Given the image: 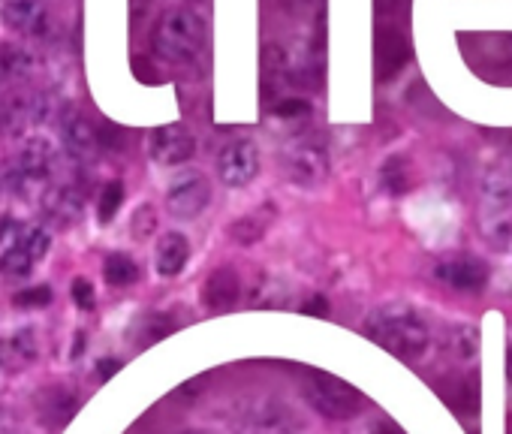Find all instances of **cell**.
Wrapping results in <instances>:
<instances>
[{"label":"cell","mask_w":512,"mask_h":434,"mask_svg":"<svg viewBox=\"0 0 512 434\" xmlns=\"http://www.w3.org/2000/svg\"><path fill=\"white\" fill-rule=\"evenodd\" d=\"M365 332L392 356L398 359H419L428 350V326L422 323V317L413 308H401V305H389V308H377L368 320H365Z\"/></svg>","instance_id":"obj_1"},{"label":"cell","mask_w":512,"mask_h":434,"mask_svg":"<svg viewBox=\"0 0 512 434\" xmlns=\"http://www.w3.org/2000/svg\"><path fill=\"white\" fill-rule=\"evenodd\" d=\"M208 28L190 10H169L154 28V52L169 64H190L205 52Z\"/></svg>","instance_id":"obj_2"},{"label":"cell","mask_w":512,"mask_h":434,"mask_svg":"<svg viewBox=\"0 0 512 434\" xmlns=\"http://www.w3.org/2000/svg\"><path fill=\"white\" fill-rule=\"evenodd\" d=\"M302 395L320 416L338 419V422L356 419L365 410V401L353 386H347L344 380H338L332 374H320V371L308 374V380L302 383Z\"/></svg>","instance_id":"obj_3"},{"label":"cell","mask_w":512,"mask_h":434,"mask_svg":"<svg viewBox=\"0 0 512 434\" xmlns=\"http://www.w3.org/2000/svg\"><path fill=\"white\" fill-rule=\"evenodd\" d=\"M287 175L302 187H317L329 178V154L317 139H296L284 151Z\"/></svg>","instance_id":"obj_4"},{"label":"cell","mask_w":512,"mask_h":434,"mask_svg":"<svg viewBox=\"0 0 512 434\" xmlns=\"http://www.w3.org/2000/svg\"><path fill=\"white\" fill-rule=\"evenodd\" d=\"M208 199H211V184L202 172H181L166 190V208L172 211V217H181V221L202 214Z\"/></svg>","instance_id":"obj_5"},{"label":"cell","mask_w":512,"mask_h":434,"mask_svg":"<svg viewBox=\"0 0 512 434\" xmlns=\"http://www.w3.org/2000/svg\"><path fill=\"white\" fill-rule=\"evenodd\" d=\"M217 172H220L223 184L247 187L256 178V172H260V151H256V145L250 139H235L220 151Z\"/></svg>","instance_id":"obj_6"},{"label":"cell","mask_w":512,"mask_h":434,"mask_svg":"<svg viewBox=\"0 0 512 434\" xmlns=\"http://www.w3.org/2000/svg\"><path fill=\"white\" fill-rule=\"evenodd\" d=\"M434 272L446 287H452L458 293H479L488 284V266L479 257H470V254L446 257V260L437 263Z\"/></svg>","instance_id":"obj_7"},{"label":"cell","mask_w":512,"mask_h":434,"mask_svg":"<svg viewBox=\"0 0 512 434\" xmlns=\"http://www.w3.org/2000/svg\"><path fill=\"white\" fill-rule=\"evenodd\" d=\"M196 154V136L184 124H166L151 133V157L160 166H181Z\"/></svg>","instance_id":"obj_8"},{"label":"cell","mask_w":512,"mask_h":434,"mask_svg":"<svg viewBox=\"0 0 512 434\" xmlns=\"http://www.w3.org/2000/svg\"><path fill=\"white\" fill-rule=\"evenodd\" d=\"M374 55H377V76L380 82L395 79L407 64H410V40L398 25H383L377 31V43H374Z\"/></svg>","instance_id":"obj_9"},{"label":"cell","mask_w":512,"mask_h":434,"mask_svg":"<svg viewBox=\"0 0 512 434\" xmlns=\"http://www.w3.org/2000/svg\"><path fill=\"white\" fill-rule=\"evenodd\" d=\"M0 19L22 37H40L49 28V4L46 0H4Z\"/></svg>","instance_id":"obj_10"},{"label":"cell","mask_w":512,"mask_h":434,"mask_svg":"<svg viewBox=\"0 0 512 434\" xmlns=\"http://www.w3.org/2000/svg\"><path fill=\"white\" fill-rule=\"evenodd\" d=\"M64 148L76 163H91L100 154V130L79 112L64 118Z\"/></svg>","instance_id":"obj_11"},{"label":"cell","mask_w":512,"mask_h":434,"mask_svg":"<svg viewBox=\"0 0 512 434\" xmlns=\"http://www.w3.org/2000/svg\"><path fill=\"white\" fill-rule=\"evenodd\" d=\"M202 299H205L208 311H217V314L235 308V302L241 299V278H238V272L229 269V266L214 269L208 275V281H205Z\"/></svg>","instance_id":"obj_12"},{"label":"cell","mask_w":512,"mask_h":434,"mask_svg":"<svg viewBox=\"0 0 512 434\" xmlns=\"http://www.w3.org/2000/svg\"><path fill=\"white\" fill-rule=\"evenodd\" d=\"M58 163V148L52 145L49 136H31L19 154V166L25 169V175L37 184V181H46L52 175Z\"/></svg>","instance_id":"obj_13"},{"label":"cell","mask_w":512,"mask_h":434,"mask_svg":"<svg viewBox=\"0 0 512 434\" xmlns=\"http://www.w3.org/2000/svg\"><path fill=\"white\" fill-rule=\"evenodd\" d=\"M43 208L49 214V221L58 224V227H70L79 221V214H82V196L76 187L64 184V187H55L43 196Z\"/></svg>","instance_id":"obj_14"},{"label":"cell","mask_w":512,"mask_h":434,"mask_svg":"<svg viewBox=\"0 0 512 434\" xmlns=\"http://www.w3.org/2000/svg\"><path fill=\"white\" fill-rule=\"evenodd\" d=\"M187 260H190V242H187L181 233H166V236L157 242L154 263H157V272H160L163 278L181 275V269L187 266Z\"/></svg>","instance_id":"obj_15"},{"label":"cell","mask_w":512,"mask_h":434,"mask_svg":"<svg viewBox=\"0 0 512 434\" xmlns=\"http://www.w3.org/2000/svg\"><path fill=\"white\" fill-rule=\"evenodd\" d=\"M37 353H40V338L34 329H19L16 335H10L0 344V359L10 365H28L37 359Z\"/></svg>","instance_id":"obj_16"},{"label":"cell","mask_w":512,"mask_h":434,"mask_svg":"<svg viewBox=\"0 0 512 434\" xmlns=\"http://www.w3.org/2000/svg\"><path fill=\"white\" fill-rule=\"evenodd\" d=\"M482 233L491 239L494 248H503L512 239V221L506 217L503 205H488L482 214Z\"/></svg>","instance_id":"obj_17"},{"label":"cell","mask_w":512,"mask_h":434,"mask_svg":"<svg viewBox=\"0 0 512 434\" xmlns=\"http://www.w3.org/2000/svg\"><path fill=\"white\" fill-rule=\"evenodd\" d=\"M380 181L383 190H389L392 196H404L410 190V169L404 157H389L380 169Z\"/></svg>","instance_id":"obj_18"},{"label":"cell","mask_w":512,"mask_h":434,"mask_svg":"<svg viewBox=\"0 0 512 434\" xmlns=\"http://www.w3.org/2000/svg\"><path fill=\"white\" fill-rule=\"evenodd\" d=\"M103 275L112 287H130L139 278V266L127 254H112L103 266Z\"/></svg>","instance_id":"obj_19"},{"label":"cell","mask_w":512,"mask_h":434,"mask_svg":"<svg viewBox=\"0 0 512 434\" xmlns=\"http://www.w3.org/2000/svg\"><path fill=\"white\" fill-rule=\"evenodd\" d=\"M446 347L458 356V359H470L479 347V332L476 326H467V323H458L446 332Z\"/></svg>","instance_id":"obj_20"},{"label":"cell","mask_w":512,"mask_h":434,"mask_svg":"<svg viewBox=\"0 0 512 434\" xmlns=\"http://www.w3.org/2000/svg\"><path fill=\"white\" fill-rule=\"evenodd\" d=\"M31 269H34V257L22 245L7 248L4 257H0V272L10 278H25V275H31Z\"/></svg>","instance_id":"obj_21"},{"label":"cell","mask_w":512,"mask_h":434,"mask_svg":"<svg viewBox=\"0 0 512 434\" xmlns=\"http://www.w3.org/2000/svg\"><path fill=\"white\" fill-rule=\"evenodd\" d=\"M272 221V217H269ZM266 217H260V214H247V217H241V221H235L232 224V239L238 242V245H253V242H260V236H263V230H266Z\"/></svg>","instance_id":"obj_22"},{"label":"cell","mask_w":512,"mask_h":434,"mask_svg":"<svg viewBox=\"0 0 512 434\" xmlns=\"http://www.w3.org/2000/svg\"><path fill=\"white\" fill-rule=\"evenodd\" d=\"M0 61H4V76H16V79H25L31 73V67H34V58L19 46L0 49Z\"/></svg>","instance_id":"obj_23"},{"label":"cell","mask_w":512,"mask_h":434,"mask_svg":"<svg viewBox=\"0 0 512 434\" xmlns=\"http://www.w3.org/2000/svg\"><path fill=\"white\" fill-rule=\"evenodd\" d=\"M121 202H124V184L121 181H109L103 187V193H100V202H97V214H100L103 224H109L112 217L118 214Z\"/></svg>","instance_id":"obj_24"},{"label":"cell","mask_w":512,"mask_h":434,"mask_svg":"<svg viewBox=\"0 0 512 434\" xmlns=\"http://www.w3.org/2000/svg\"><path fill=\"white\" fill-rule=\"evenodd\" d=\"M19 245L34 257V263L37 260H43L46 254H49V245H52V239H49V233L46 230H40V227H31V230H25L22 233V239H19Z\"/></svg>","instance_id":"obj_25"},{"label":"cell","mask_w":512,"mask_h":434,"mask_svg":"<svg viewBox=\"0 0 512 434\" xmlns=\"http://www.w3.org/2000/svg\"><path fill=\"white\" fill-rule=\"evenodd\" d=\"M311 103L308 100H299V97H287V100H281L278 106H275V115L281 118V121H305V118H311Z\"/></svg>","instance_id":"obj_26"},{"label":"cell","mask_w":512,"mask_h":434,"mask_svg":"<svg viewBox=\"0 0 512 434\" xmlns=\"http://www.w3.org/2000/svg\"><path fill=\"white\" fill-rule=\"evenodd\" d=\"M16 305H22V308H43V305H49L52 302V290L43 284V287H31V290H22V293H16V299H13Z\"/></svg>","instance_id":"obj_27"},{"label":"cell","mask_w":512,"mask_h":434,"mask_svg":"<svg viewBox=\"0 0 512 434\" xmlns=\"http://www.w3.org/2000/svg\"><path fill=\"white\" fill-rule=\"evenodd\" d=\"M157 227V217H154V208L151 205H142L136 211V221H133V236L136 239H148Z\"/></svg>","instance_id":"obj_28"},{"label":"cell","mask_w":512,"mask_h":434,"mask_svg":"<svg viewBox=\"0 0 512 434\" xmlns=\"http://www.w3.org/2000/svg\"><path fill=\"white\" fill-rule=\"evenodd\" d=\"M73 302H76L82 311L94 308V287H91L88 278H76V281H73Z\"/></svg>","instance_id":"obj_29"},{"label":"cell","mask_w":512,"mask_h":434,"mask_svg":"<svg viewBox=\"0 0 512 434\" xmlns=\"http://www.w3.org/2000/svg\"><path fill=\"white\" fill-rule=\"evenodd\" d=\"M172 329H175V323L157 314V317H151V323H148V329H145V341L154 344V341H160L163 335H169Z\"/></svg>","instance_id":"obj_30"},{"label":"cell","mask_w":512,"mask_h":434,"mask_svg":"<svg viewBox=\"0 0 512 434\" xmlns=\"http://www.w3.org/2000/svg\"><path fill=\"white\" fill-rule=\"evenodd\" d=\"M302 314H311V317H326V314H329V305H326V299H323V296H314V299H308V302L302 305Z\"/></svg>","instance_id":"obj_31"},{"label":"cell","mask_w":512,"mask_h":434,"mask_svg":"<svg viewBox=\"0 0 512 434\" xmlns=\"http://www.w3.org/2000/svg\"><path fill=\"white\" fill-rule=\"evenodd\" d=\"M398 10H401V0H377V13L380 16H389L392 19Z\"/></svg>","instance_id":"obj_32"},{"label":"cell","mask_w":512,"mask_h":434,"mask_svg":"<svg viewBox=\"0 0 512 434\" xmlns=\"http://www.w3.org/2000/svg\"><path fill=\"white\" fill-rule=\"evenodd\" d=\"M118 368H121L118 359H103V362H100V377H109V374H115Z\"/></svg>","instance_id":"obj_33"},{"label":"cell","mask_w":512,"mask_h":434,"mask_svg":"<svg viewBox=\"0 0 512 434\" xmlns=\"http://www.w3.org/2000/svg\"><path fill=\"white\" fill-rule=\"evenodd\" d=\"M0 434H13V419L7 416L4 407H0Z\"/></svg>","instance_id":"obj_34"},{"label":"cell","mask_w":512,"mask_h":434,"mask_svg":"<svg viewBox=\"0 0 512 434\" xmlns=\"http://www.w3.org/2000/svg\"><path fill=\"white\" fill-rule=\"evenodd\" d=\"M506 377H509V383H512V344H509V350H506Z\"/></svg>","instance_id":"obj_35"},{"label":"cell","mask_w":512,"mask_h":434,"mask_svg":"<svg viewBox=\"0 0 512 434\" xmlns=\"http://www.w3.org/2000/svg\"><path fill=\"white\" fill-rule=\"evenodd\" d=\"M0 79H4V61H0Z\"/></svg>","instance_id":"obj_36"},{"label":"cell","mask_w":512,"mask_h":434,"mask_svg":"<svg viewBox=\"0 0 512 434\" xmlns=\"http://www.w3.org/2000/svg\"><path fill=\"white\" fill-rule=\"evenodd\" d=\"M184 434H205V431H184Z\"/></svg>","instance_id":"obj_37"}]
</instances>
